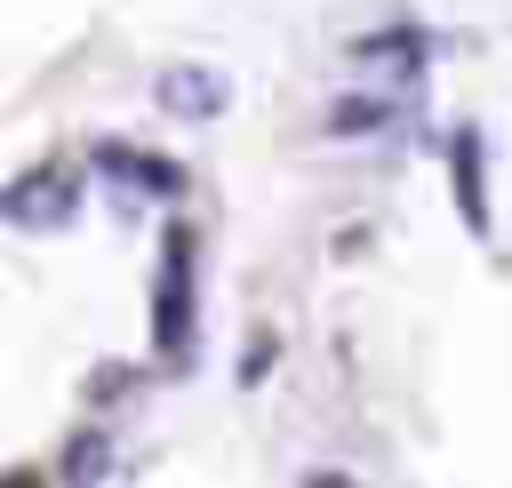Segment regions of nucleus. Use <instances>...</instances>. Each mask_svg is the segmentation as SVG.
<instances>
[{
	"label": "nucleus",
	"instance_id": "1",
	"mask_svg": "<svg viewBox=\"0 0 512 488\" xmlns=\"http://www.w3.org/2000/svg\"><path fill=\"white\" fill-rule=\"evenodd\" d=\"M152 328H160V352H184V344H192V240H184V232H168V264H160Z\"/></svg>",
	"mask_w": 512,
	"mask_h": 488
},
{
	"label": "nucleus",
	"instance_id": "2",
	"mask_svg": "<svg viewBox=\"0 0 512 488\" xmlns=\"http://www.w3.org/2000/svg\"><path fill=\"white\" fill-rule=\"evenodd\" d=\"M448 160H456V208H464V224H472V232H488V184H480V136H472V128H456V136H448Z\"/></svg>",
	"mask_w": 512,
	"mask_h": 488
},
{
	"label": "nucleus",
	"instance_id": "3",
	"mask_svg": "<svg viewBox=\"0 0 512 488\" xmlns=\"http://www.w3.org/2000/svg\"><path fill=\"white\" fill-rule=\"evenodd\" d=\"M152 96H160L168 112H192V120L224 112V80H216V72H192V64H184V72H160V88H152Z\"/></svg>",
	"mask_w": 512,
	"mask_h": 488
},
{
	"label": "nucleus",
	"instance_id": "4",
	"mask_svg": "<svg viewBox=\"0 0 512 488\" xmlns=\"http://www.w3.org/2000/svg\"><path fill=\"white\" fill-rule=\"evenodd\" d=\"M96 160H104L112 176H136L144 192H184V168H168V160H144V152H120V144H104Z\"/></svg>",
	"mask_w": 512,
	"mask_h": 488
},
{
	"label": "nucleus",
	"instance_id": "5",
	"mask_svg": "<svg viewBox=\"0 0 512 488\" xmlns=\"http://www.w3.org/2000/svg\"><path fill=\"white\" fill-rule=\"evenodd\" d=\"M384 120H392V104L352 96V104H336V112H328V136H360V128H384Z\"/></svg>",
	"mask_w": 512,
	"mask_h": 488
},
{
	"label": "nucleus",
	"instance_id": "6",
	"mask_svg": "<svg viewBox=\"0 0 512 488\" xmlns=\"http://www.w3.org/2000/svg\"><path fill=\"white\" fill-rule=\"evenodd\" d=\"M360 56H400V64H424V56H432V40H424V32H368V40H360Z\"/></svg>",
	"mask_w": 512,
	"mask_h": 488
},
{
	"label": "nucleus",
	"instance_id": "7",
	"mask_svg": "<svg viewBox=\"0 0 512 488\" xmlns=\"http://www.w3.org/2000/svg\"><path fill=\"white\" fill-rule=\"evenodd\" d=\"M64 472H72V480H88V472H104V440H80V448H72V464H64Z\"/></svg>",
	"mask_w": 512,
	"mask_h": 488
}]
</instances>
